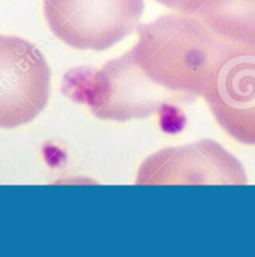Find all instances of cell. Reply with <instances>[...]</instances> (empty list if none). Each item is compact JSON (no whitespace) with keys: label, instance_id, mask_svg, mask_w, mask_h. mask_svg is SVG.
Listing matches in <instances>:
<instances>
[{"label":"cell","instance_id":"obj_2","mask_svg":"<svg viewBox=\"0 0 255 257\" xmlns=\"http://www.w3.org/2000/svg\"><path fill=\"white\" fill-rule=\"evenodd\" d=\"M64 94L89 106L100 120L125 122L160 111L168 91L143 73L131 50L100 69H75L64 79Z\"/></svg>","mask_w":255,"mask_h":257},{"label":"cell","instance_id":"obj_3","mask_svg":"<svg viewBox=\"0 0 255 257\" xmlns=\"http://www.w3.org/2000/svg\"><path fill=\"white\" fill-rule=\"evenodd\" d=\"M144 0H44L50 32L78 50L103 51L135 32Z\"/></svg>","mask_w":255,"mask_h":257},{"label":"cell","instance_id":"obj_4","mask_svg":"<svg viewBox=\"0 0 255 257\" xmlns=\"http://www.w3.org/2000/svg\"><path fill=\"white\" fill-rule=\"evenodd\" d=\"M49 94L50 69L42 51L22 38L0 34V127L32 122Z\"/></svg>","mask_w":255,"mask_h":257},{"label":"cell","instance_id":"obj_7","mask_svg":"<svg viewBox=\"0 0 255 257\" xmlns=\"http://www.w3.org/2000/svg\"><path fill=\"white\" fill-rule=\"evenodd\" d=\"M193 15L228 50L255 53V0H208Z\"/></svg>","mask_w":255,"mask_h":257},{"label":"cell","instance_id":"obj_5","mask_svg":"<svg viewBox=\"0 0 255 257\" xmlns=\"http://www.w3.org/2000/svg\"><path fill=\"white\" fill-rule=\"evenodd\" d=\"M238 159L213 140L164 149L139 168L136 185H244Z\"/></svg>","mask_w":255,"mask_h":257},{"label":"cell","instance_id":"obj_1","mask_svg":"<svg viewBox=\"0 0 255 257\" xmlns=\"http://www.w3.org/2000/svg\"><path fill=\"white\" fill-rule=\"evenodd\" d=\"M131 53L149 80L170 92L202 96L229 50L190 14L172 13L138 27Z\"/></svg>","mask_w":255,"mask_h":257},{"label":"cell","instance_id":"obj_8","mask_svg":"<svg viewBox=\"0 0 255 257\" xmlns=\"http://www.w3.org/2000/svg\"><path fill=\"white\" fill-rule=\"evenodd\" d=\"M159 4L169 8L173 12L183 14H195L208 0H155Z\"/></svg>","mask_w":255,"mask_h":257},{"label":"cell","instance_id":"obj_6","mask_svg":"<svg viewBox=\"0 0 255 257\" xmlns=\"http://www.w3.org/2000/svg\"><path fill=\"white\" fill-rule=\"evenodd\" d=\"M203 97L228 135L255 146V53L229 50Z\"/></svg>","mask_w":255,"mask_h":257}]
</instances>
